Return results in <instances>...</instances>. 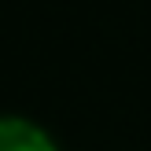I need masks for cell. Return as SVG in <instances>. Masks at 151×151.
<instances>
[{
    "mask_svg": "<svg viewBox=\"0 0 151 151\" xmlns=\"http://www.w3.org/2000/svg\"><path fill=\"white\" fill-rule=\"evenodd\" d=\"M0 151H59L44 125L22 114H0Z\"/></svg>",
    "mask_w": 151,
    "mask_h": 151,
    "instance_id": "6da1fadb",
    "label": "cell"
}]
</instances>
